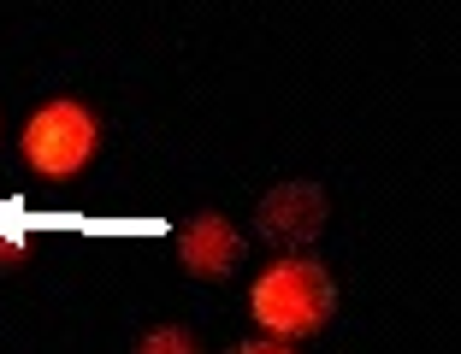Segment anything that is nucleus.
<instances>
[{
	"instance_id": "20e7f679",
	"label": "nucleus",
	"mask_w": 461,
	"mask_h": 354,
	"mask_svg": "<svg viewBox=\"0 0 461 354\" xmlns=\"http://www.w3.org/2000/svg\"><path fill=\"white\" fill-rule=\"evenodd\" d=\"M177 254H184V266H190L195 278H225L237 260H243V236H237V225L219 213H202L184 225V236H177Z\"/></svg>"
},
{
	"instance_id": "f257e3e1",
	"label": "nucleus",
	"mask_w": 461,
	"mask_h": 354,
	"mask_svg": "<svg viewBox=\"0 0 461 354\" xmlns=\"http://www.w3.org/2000/svg\"><path fill=\"white\" fill-rule=\"evenodd\" d=\"M249 307H255L260 331H267L272 342H296V337H313V331L331 319L338 289H331L326 266H313V260H278V266L260 272Z\"/></svg>"
},
{
	"instance_id": "f03ea898",
	"label": "nucleus",
	"mask_w": 461,
	"mask_h": 354,
	"mask_svg": "<svg viewBox=\"0 0 461 354\" xmlns=\"http://www.w3.org/2000/svg\"><path fill=\"white\" fill-rule=\"evenodd\" d=\"M101 148V124L89 107L77 101H48L36 119L24 124V160L36 165L41 177H71L95 160Z\"/></svg>"
},
{
	"instance_id": "7ed1b4c3",
	"label": "nucleus",
	"mask_w": 461,
	"mask_h": 354,
	"mask_svg": "<svg viewBox=\"0 0 461 354\" xmlns=\"http://www.w3.org/2000/svg\"><path fill=\"white\" fill-rule=\"evenodd\" d=\"M260 236L278 248H308L313 236L326 231V195L313 190V183H278V190L260 201L255 213Z\"/></svg>"
},
{
	"instance_id": "423d86ee",
	"label": "nucleus",
	"mask_w": 461,
	"mask_h": 354,
	"mask_svg": "<svg viewBox=\"0 0 461 354\" xmlns=\"http://www.w3.org/2000/svg\"><path fill=\"white\" fill-rule=\"evenodd\" d=\"M18 260H24V236H6V231H0V272H13Z\"/></svg>"
},
{
	"instance_id": "39448f33",
	"label": "nucleus",
	"mask_w": 461,
	"mask_h": 354,
	"mask_svg": "<svg viewBox=\"0 0 461 354\" xmlns=\"http://www.w3.org/2000/svg\"><path fill=\"white\" fill-rule=\"evenodd\" d=\"M136 354H202V349H195L190 331L160 325V331H149V337H142V349H136Z\"/></svg>"
},
{
	"instance_id": "0eeeda50",
	"label": "nucleus",
	"mask_w": 461,
	"mask_h": 354,
	"mask_svg": "<svg viewBox=\"0 0 461 354\" xmlns=\"http://www.w3.org/2000/svg\"><path fill=\"white\" fill-rule=\"evenodd\" d=\"M230 354H296V349H290V342H243V349H230Z\"/></svg>"
}]
</instances>
